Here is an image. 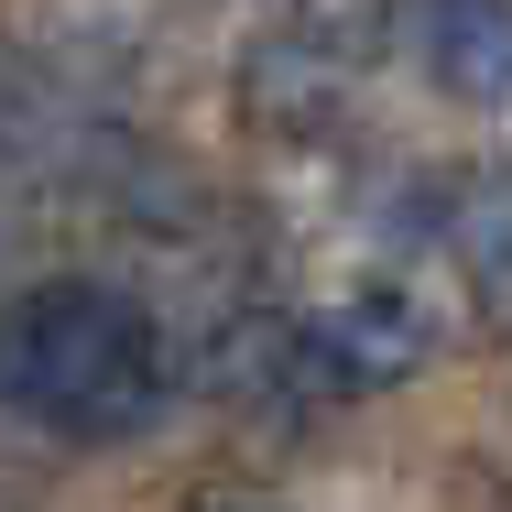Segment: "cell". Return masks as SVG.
Masks as SVG:
<instances>
[{
  "mask_svg": "<svg viewBox=\"0 0 512 512\" xmlns=\"http://www.w3.org/2000/svg\"><path fill=\"white\" fill-rule=\"evenodd\" d=\"M425 338H436V316L414 306L404 284H371V295H349L338 316H316L306 327V360L327 382H393L425 360Z\"/></svg>",
  "mask_w": 512,
  "mask_h": 512,
  "instance_id": "obj_2",
  "label": "cell"
},
{
  "mask_svg": "<svg viewBox=\"0 0 512 512\" xmlns=\"http://www.w3.org/2000/svg\"><path fill=\"white\" fill-rule=\"evenodd\" d=\"M447 229H458L469 273L512 295V164H491V175H469V186H458V218H447Z\"/></svg>",
  "mask_w": 512,
  "mask_h": 512,
  "instance_id": "obj_4",
  "label": "cell"
},
{
  "mask_svg": "<svg viewBox=\"0 0 512 512\" xmlns=\"http://www.w3.org/2000/svg\"><path fill=\"white\" fill-rule=\"evenodd\" d=\"M0 414L44 436H142L164 414V327L131 306L120 284L55 273L0 306Z\"/></svg>",
  "mask_w": 512,
  "mask_h": 512,
  "instance_id": "obj_1",
  "label": "cell"
},
{
  "mask_svg": "<svg viewBox=\"0 0 512 512\" xmlns=\"http://www.w3.org/2000/svg\"><path fill=\"white\" fill-rule=\"evenodd\" d=\"M207 512H262V502H207Z\"/></svg>",
  "mask_w": 512,
  "mask_h": 512,
  "instance_id": "obj_5",
  "label": "cell"
},
{
  "mask_svg": "<svg viewBox=\"0 0 512 512\" xmlns=\"http://www.w3.org/2000/svg\"><path fill=\"white\" fill-rule=\"evenodd\" d=\"M404 44H414V66H425L447 99H502V88H512V11H491V0L414 11Z\"/></svg>",
  "mask_w": 512,
  "mask_h": 512,
  "instance_id": "obj_3",
  "label": "cell"
}]
</instances>
